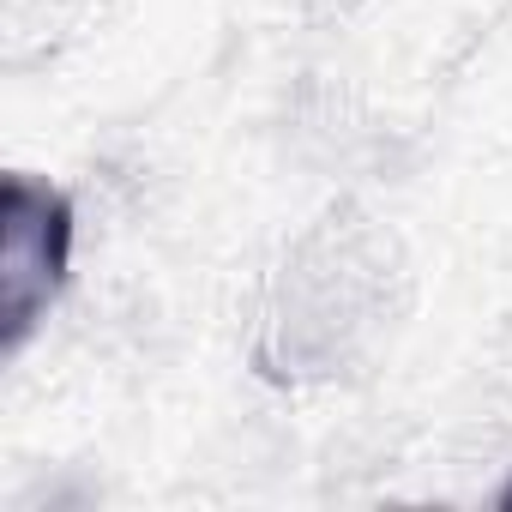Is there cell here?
<instances>
[{
	"label": "cell",
	"mask_w": 512,
	"mask_h": 512,
	"mask_svg": "<svg viewBox=\"0 0 512 512\" xmlns=\"http://www.w3.org/2000/svg\"><path fill=\"white\" fill-rule=\"evenodd\" d=\"M0 217H7L0 223V350L13 356L67 278L73 205H67V193L43 187L31 175H7Z\"/></svg>",
	"instance_id": "cell-1"
},
{
	"label": "cell",
	"mask_w": 512,
	"mask_h": 512,
	"mask_svg": "<svg viewBox=\"0 0 512 512\" xmlns=\"http://www.w3.org/2000/svg\"><path fill=\"white\" fill-rule=\"evenodd\" d=\"M500 506H506V512H512V482H506V488H500Z\"/></svg>",
	"instance_id": "cell-2"
}]
</instances>
